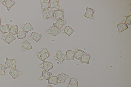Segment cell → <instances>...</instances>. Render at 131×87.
Wrapping results in <instances>:
<instances>
[{"instance_id": "obj_32", "label": "cell", "mask_w": 131, "mask_h": 87, "mask_svg": "<svg viewBox=\"0 0 131 87\" xmlns=\"http://www.w3.org/2000/svg\"><path fill=\"white\" fill-rule=\"evenodd\" d=\"M5 1V0H0V4H3Z\"/></svg>"}, {"instance_id": "obj_25", "label": "cell", "mask_w": 131, "mask_h": 87, "mask_svg": "<svg viewBox=\"0 0 131 87\" xmlns=\"http://www.w3.org/2000/svg\"><path fill=\"white\" fill-rule=\"evenodd\" d=\"M90 57V55L84 53L82 56L81 61L83 63L89 64Z\"/></svg>"}, {"instance_id": "obj_19", "label": "cell", "mask_w": 131, "mask_h": 87, "mask_svg": "<svg viewBox=\"0 0 131 87\" xmlns=\"http://www.w3.org/2000/svg\"><path fill=\"white\" fill-rule=\"evenodd\" d=\"M15 4V2L13 1L6 0L3 4L6 7L7 11H8Z\"/></svg>"}, {"instance_id": "obj_22", "label": "cell", "mask_w": 131, "mask_h": 87, "mask_svg": "<svg viewBox=\"0 0 131 87\" xmlns=\"http://www.w3.org/2000/svg\"><path fill=\"white\" fill-rule=\"evenodd\" d=\"M78 82L77 79L74 78H71L68 82V87H78Z\"/></svg>"}, {"instance_id": "obj_1", "label": "cell", "mask_w": 131, "mask_h": 87, "mask_svg": "<svg viewBox=\"0 0 131 87\" xmlns=\"http://www.w3.org/2000/svg\"><path fill=\"white\" fill-rule=\"evenodd\" d=\"M37 55L39 59L43 62L50 56L49 54L45 48H43L40 52L37 53Z\"/></svg>"}, {"instance_id": "obj_12", "label": "cell", "mask_w": 131, "mask_h": 87, "mask_svg": "<svg viewBox=\"0 0 131 87\" xmlns=\"http://www.w3.org/2000/svg\"><path fill=\"white\" fill-rule=\"evenodd\" d=\"M42 36L41 34L37 33L35 32H33L31 33L29 39H32L36 42L38 41Z\"/></svg>"}, {"instance_id": "obj_8", "label": "cell", "mask_w": 131, "mask_h": 87, "mask_svg": "<svg viewBox=\"0 0 131 87\" xmlns=\"http://www.w3.org/2000/svg\"><path fill=\"white\" fill-rule=\"evenodd\" d=\"M22 73V72L16 69H12L9 72L13 79H15L18 77Z\"/></svg>"}, {"instance_id": "obj_33", "label": "cell", "mask_w": 131, "mask_h": 87, "mask_svg": "<svg viewBox=\"0 0 131 87\" xmlns=\"http://www.w3.org/2000/svg\"><path fill=\"white\" fill-rule=\"evenodd\" d=\"M47 87H53V86H52L50 85H48Z\"/></svg>"}, {"instance_id": "obj_4", "label": "cell", "mask_w": 131, "mask_h": 87, "mask_svg": "<svg viewBox=\"0 0 131 87\" xmlns=\"http://www.w3.org/2000/svg\"><path fill=\"white\" fill-rule=\"evenodd\" d=\"M15 60V59H10L6 57L5 66L11 69H16Z\"/></svg>"}, {"instance_id": "obj_6", "label": "cell", "mask_w": 131, "mask_h": 87, "mask_svg": "<svg viewBox=\"0 0 131 87\" xmlns=\"http://www.w3.org/2000/svg\"><path fill=\"white\" fill-rule=\"evenodd\" d=\"M65 55L63 54L61 52L58 51L57 52L56 56L54 57V59L58 61L61 65H62L64 59Z\"/></svg>"}, {"instance_id": "obj_11", "label": "cell", "mask_w": 131, "mask_h": 87, "mask_svg": "<svg viewBox=\"0 0 131 87\" xmlns=\"http://www.w3.org/2000/svg\"><path fill=\"white\" fill-rule=\"evenodd\" d=\"M75 51H74L68 50L66 53L65 59L70 60H74V55Z\"/></svg>"}, {"instance_id": "obj_2", "label": "cell", "mask_w": 131, "mask_h": 87, "mask_svg": "<svg viewBox=\"0 0 131 87\" xmlns=\"http://www.w3.org/2000/svg\"><path fill=\"white\" fill-rule=\"evenodd\" d=\"M41 12L45 19L51 18L54 19L53 12L52 9L50 10L48 9L43 10L41 11Z\"/></svg>"}, {"instance_id": "obj_14", "label": "cell", "mask_w": 131, "mask_h": 87, "mask_svg": "<svg viewBox=\"0 0 131 87\" xmlns=\"http://www.w3.org/2000/svg\"><path fill=\"white\" fill-rule=\"evenodd\" d=\"M20 26L23 30L27 33L34 29L31 24L29 22H27L24 25H20Z\"/></svg>"}, {"instance_id": "obj_13", "label": "cell", "mask_w": 131, "mask_h": 87, "mask_svg": "<svg viewBox=\"0 0 131 87\" xmlns=\"http://www.w3.org/2000/svg\"><path fill=\"white\" fill-rule=\"evenodd\" d=\"M70 77V76L66 75L63 73H61L57 75L58 83L64 82L66 80Z\"/></svg>"}, {"instance_id": "obj_34", "label": "cell", "mask_w": 131, "mask_h": 87, "mask_svg": "<svg viewBox=\"0 0 131 87\" xmlns=\"http://www.w3.org/2000/svg\"><path fill=\"white\" fill-rule=\"evenodd\" d=\"M1 18L0 17V25L1 24Z\"/></svg>"}, {"instance_id": "obj_28", "label": "cell", "mask_w": 131, "mask_h": 87, "mask_svg": "<svg viewBox=\"0 0 131 87\" xmlns=\"http://www.w3.org/2000/svg\"><path fill=\"white\" fill-rule=\"evenodd\" d=\"M41 8L45 10L48 9L49 7V2L47 0H41L40 1Z\"/></svg>"}, {"instance_id": "obj_17", "label": "cell", "mask_w": 131, "mask_h": 87, "mask_svg": "<svg viewBox=\"0 0 131 87\" xmlns=\"http://www.w3.org/2000/svg\"><path fill=\"white\" fill-rule=\"evenodd\" d=\"M52 75V72H48L45 70H43L41 74L39 80H41L44 79L48 80Z\"/></svg>"}, {"instance_id": "obj_9", "label": "cell", "mask_w": 131, "mask_h": 87, "mask_svg": "<svg viewBox=\"0 0 131 87\" xmlns=\"http://www.w3.org/2000/svg\"><path fill=\"white\" fill-rule=\"evenodd\" d=\"M59 0H49V7L48 8L59 9Z\"/></svg>"}, {"instance_id": "obj_5", "label": "cell", "mask_w": 131, "mask_h": 87, "mask_svg": "<svg viewBox=\"0 0 131 87\" xmlns=\"http://www.w3.org/2000/svg\"><path fill=\"white\" fill-rule=\"evenodd\" d=\"M39 67L43 68L45 71L48 72L53 67L52 64L45 61L39 65Z\"/></svg>"}, {"instance_id": "obj_16", "label": "cell", "mask_w": 131, "mask_h": 87, "mask_svg": "<svg viewBox=\"0 0 131 87\" xmlns=\"http://www.w3.org/2000/svg\"><path fill=\"white\" fill-rule=\"evenodd\" d=\"M94 12L93 9L87 7L86 8V12L84 14V16L87 18L93 19V14Z\"/></svg>"}, {"instance_id": "obj_10", "label": "cell", "mask_w": 131, "mask_h": 87, "mask_svg": "<svg viewBox=\"0 0 131 87\" xmlns=\"http://www.w3.org/2000/svg\"><path fill=\"white\" fill-rule=\"evenodd\" d=\"M116 26L119 33H120L127 29L128 28V26L125 20H124L122 22L117 24Z\"/></svg>"}, {"instance_id": "obj_24", "label": "cell", "mask_w": 131, "mask_h": 87, "mask_svg": "<svg viewBox=\"0 0 131 87\" xmlns=\"http://www.w3.org/2000/svg\"><path fill=\"white\" fill-rule=\"evenodd\" d=\"M66 23V22L65 21L59 19H58L56 22L53 23L52 24L57 28L61 29Z\"/></svg>"}, {"instance_id": "obj_21", "label": "cell", "mask_w": 131, "mask_h": 87, "mask_svg": "<svg viewBox=\"0 0 131 87\" xmlns=\"http://www.w3.org/2000/svg\"><path fill=\"white\" fill-rule=\"evenodd\" d=\"M9 25L6 24L0 26V31L2 35L6 33L9 32L10 30Z\"/></svg>"}, {"instance_id": "obj_30", "label": "cell", "mask_w": 131, "mask_h": 87, "mask_svg": "<svg viewBox=\"0 0 131 87\" xmlns=\"http://www.w3.org/2000/svg\"><path fill=\"white\" fill-rule=\"evenodd\" d=\"M7 68L6 67L0 64V74L4 75L5 73V71Z\"/></svg>"}, {"instance_id": "obj_29", "label": "cell", "mask_w": 131, "mask_h": 87, "mask_svg": "<svg viewBox=\"0 0 131 87\" xmlns=\"http://www.w3.org/2000/svg\"><path fill=\"white\" fill-rule=\"evenodd\" d=\"M25 32L23 30H18L17 37L18 39H22L26 37Z\"/></svg>"}, {"instance_id": "obj_31", "label": "cell", "mask_w": 131, "mask_h": 87, "mask_svg": "<svg viewBox=\"0 0 131 87\" xmlns=\"http://www.w3.org/2000/svg\"><path fill=\"white\" fill-rule=\"evenodd\" d=\"M131 15H130L126 17L125 18L126 21L128 25H130L131 23Z\"/></svg>"}, {"instance_id": "obj_18", "label": "cell", "mask_w": 131, "mask_h": 87, "mask_svg": "<svg viewBox=\"0 0 131 87\" xmlns=\"http://www.w3.org/2000/svg\"><path fill=\"white\" fill-rule=\"evenodd\" d=\"M10 29L9 34H17L18 31V26L16 25H9Z\"/></svg>"}, {"instance_id": "obj_7", "label": "cell", "mask_w": 131, "mask_h": 87, "mask_svg": "<svg viewBox=\"0 0 131 87\" xmlns=\"http://www.w3.org/2000/svg\"><path fill=\"white\" fill-rule=\"evenodd\" d=\"M55 16V19L56 20L64 19L63 13V10L62 9H59L53 11Z\"/></svg>"}, {"instance_id": "obj_26", "label": "cell", "mask_w": 131, "mask_h": 87, "mask_svg": "<svg viewBox=\"0 0 131 87\" xmlns=\"http://www.w3.org/2000/svg\"><path fill=\"white\" fill-rule=\"evenodd\" d=\"M49 84H54L57 85L58 84V78L57 77L52 75L51 76L48 81Z\"/></svg>"}, {"instance_id": "obj_3", "label": "cell", "mask_w": 131, "mask_h": 87, "mask_svg": "<svg viewBox=\"0 0 131 87\" xmlns=\"http://www.w3.org/2000/svg\"><path fill=\"white\" fill-rule=\"evenodd\" d=\"M61 31V29L52 26L46 31V33L51 34L54 36H56Z\"/></svg>"}, {"instance_id": "obj_23", "label": "cell", "mask_w": 131, "mask_h": 87, "mask_svg": "<svg viewBox=\"0 0 131 87\" xmlns=\"http://www.w3.org/2000/svg\"><path fill=\"white\" fill-rule=\"evenodd\" d=\"M74 30L69 26H66L62 31V32L64 33L69 36L71 35Z\"/></svg>"}, {"instance_id": "obj_27", "label": "cell", "mask_w": 131, "mask_h": 87, "mask_svg": "<svg viewBox=\"0 0 131 87\" xmlns=\"http://www.w3.org/2000/svg\"><path fill=\"white\" fill-rule=\"evenodd\" d=\"M84 52L81 50H78L75 52L74 55V57L76 59L81 60L83 55L84 54Z\"/></svg>"}, {"instance_id": "obj_20", "label": "cell", "mask_w": 131, "mask_h": 87, "mask_svg": "<svg viewBox=\"0 0 131 87\" xmlns=\"http://www.w3.org/2000/svg\"><path fill=\"white\" fill-rule=\"evenodd\" d=\"M23 51H26L31 49L33 48L32 47L27 40H26L22 43Z\"/></svg>"}, {"instance_id": "obj_15", "label": "cell", "mask_w": 131, "mask_h": 87, "mask_svg": "<svg viewBox=\"0 0 131 87\" xmlns=\"http://www.w3.org/2000/svg\"><path fill=\"white\" fill-rule=\"evenodd\" d=\"M1 38L8 44H9L16 39L15 37L14 36L9 33L5 36L2 37Z\"/></svg>"}]
</instances>
